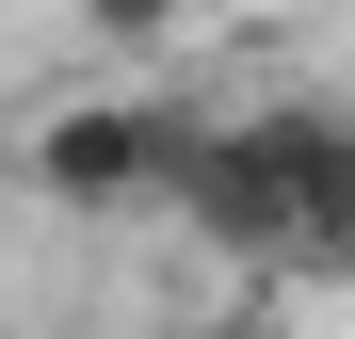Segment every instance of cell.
I'll list each match as a JSON object with an SVG mask.
<instances>
[{
  "label": "cell",
  "mask_w": 355,
  "mask_h": 339,
  "mask_svg": "<svg viewBox=\"0 0 355 339\" xmlns=\"http://www.w3.org/2000/svg\"><path fill=\"white\" fill-rule=\"evenodd\" d=\"M162 210L226 275H275V291L355 275V97H243V113L178 97Z\"/></svg>",
  "instance_id": "6da1fadb"
},
{
  "label": "cell",
  "mask_w": 355,
  "mask_h": 339,
  "mask_svg": "<svg viewBox=\"0 0 355 339\" xmlns=\"http://www.w3.org/2000/svg\"><path fill=\"white\" fill-rule=\"evenodd\" d=\"M162 146H178L162 81H81V97H49L17 130V178L49 210H81V226H130V210H162Z\"/></svg>",
  "instance_id": "7a4b0ae2"
},
{
  "label": "cell",
  "mask_w": 355,
  "mask_h": 339,
  "mask_svg": "<svg viewBox=\"0 0 355 339\" xmlns=\"http://www.w3.org/2000/svg\"><path fill=\"white\" fill-rule=\"evenodd\" d=\"M65 17H81V49H113V65H178L226 0H65Z\"/></svg>",
  "instance_id": "3957f363"
},
{
  "label": "cell",
  "mask_w": 355,
  "mask_h": 339,
  "mask_svg": "<svg viewBox=\"0 0 355 339\" xmlns=\"http://www.w3.org/2000/svg\"><path fill=\"white\" fill-rule=\"evenodd\" d=\"M210 339H275V307H226V323H210Z\"/></svg>",
  "instance_id": "277c9868"
}]
</instances>
